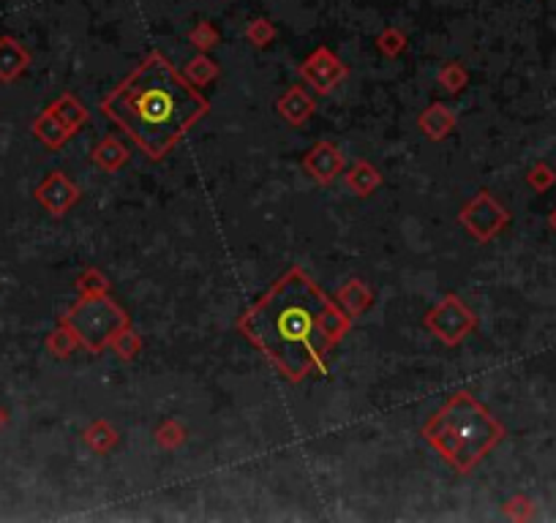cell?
<instances>
[{
    "instance_id": "6da1fadb",
    "label": "cell",
    "mask_w": 556,
    "mask_h": 523,
    "mask_svg": "<svg viewBox=\"0 0 556 523\" xmlns=\"http://www.w3.org/2000/svg\"><path fill=\"white\" fill-rule=\"evenodd\" d=\"M352 319L297 265L238 319L240 335L286 379L327 374V355L344 341Z\"/></svg>"
},
{
    "instance_id": "7a4b0ae2",
    "label": "cell",
    "mask_w": 556,
    "mask_h": 523,
    "mask_svg": "<svg viewBox=\"0 0 556 523\" xmlns=\"http://www.w3.org/2000/svg\"><path fill=\"white\" fill-rule=\"evenodd\" d=\"M101 112L132 137L150 161H161L210 112V101L161 52H150L115 91Z\"/></svg>"
},
{
    "instance_id": "3957f363",
    "label": "cell",
    "mask_w": 556,
    "mask_h": 523,
    "mask_svg": "<svg viewBox=\"0 0 556 523\" xmlns=\"http://www.w3.org/2000/svg\"><path fill=\"white\" fill-rule=\"evenodd\" d=\"M504 433V425L466 390L453 392L423 425L425 445L458 474H472Z\"/></svg>"
},
{
    "instance_id": "277c9868",
    "label": "cell",
    "mask_w": 556,
    "mask_h": 523,
    "mask_svg": "<svg viewBox=\"0 0 556 523\" xmlns=\"http://www.w3.org/2000/svg\"><path fill=\"white\" fill-rule=\"evenodd\" d=\"M63 322L74 330L79 346L88 349L91 355L109 349L115 335L132 325L125 309H120L109 294H79V300L63 314Z\"/></svg>"
},
{
    "instance_id": "5b68a950",
    "label": "cell",
    "mask_w": 556,
    "mask_h": 523,
    "mask_svg": "<svg viewBox=\"0 0 556 523\" xmlns=\"http://www.w3.org/2000/svg\"><path fill=\"white\" fill-rule=\"evenodd\" d=\"M423 327L434 333L445 346H461L478 330V314L458 294L450 292L423 317Z\"/></svg>"
},
{
    "instance_id": "8992f818",
    "label": "cell",
    "mask_w": 556,
    "mask_h": 523,
    "mask_svg": "<svg viewBox=\"0 0 556 523\" xmlns=\"http://www.w3.org/2000/svg\"><path fill=\"white\" fill-rule=\"evenodd\" d=\"M458 224L478 243H491L510 224V210L488 189H483L463 202V207L458 210Z\"/></svg>"
},
{
    "instance_id": "52a82bcc",
    "label": "cell",
    "mask_w": 556,
    "mask_h": 523,
    "mask_svg": "<svg viewBox=\"0 0 556 523\" xmlns=\"http://www.w3.org/2000/svg\"><path fill=\"white\" fill-rule=\"evenodd\" d=\"M297 74H301V79L314 93L327 96L350 76V66L344 60H338L327 47H317L301 66H297Z\"/></svg>"
},
{
    "instance_id": "ba28073f",
    "label": "cell",
    "mask_w": 556,
    "mask_h": 523,
    "mask_svg": "<svg viewBox=\"0 0 556 523\" xmlns=\"http://www.w3.org/2000/svg\"><path fill=\"white\" fill-rule=\"evenodd\" d=\"M303 169L311 174V178L319 186H330L335 183L347 169V156L338 150V145L333 142H317L306 156H303Z\"/></svg>"
},
{
    "instance_id": "9c48e42d",
    "label": "cell",
    "mask_w": 556,
    "mask_h": 523,
    "mask_svg": "<svg viewBox=\"0 0 556 523\" xmlns=\"http://www.w3.org/2000/svg\"><path fill=\"white\" fill-rule=\"evenodd\" d=\"M36 199L52 215H66L82 199V191L66 172H50L47 181L36 189Z\"/></svg>"
},
{
    "instance_id": "30bf717a",
    "label": "cell",
    "mask_w": 556,
    "mask_h": 523,
    "mask_svg": "<svg viewBox=\"0 0 556 523\" xmlns=\"http://www.w3.org/2000/svg\"><path fill=\"white\" fill-rule=\"evenodd\" d=\"M276 112L289 123V125H303L311 120V115L317 112V101L314 96L306 91L303 84H292L278 96L276 101Z\"/></svg>"
},
{
    "instance_id": "8fae6325",
    "label": "cell",
    "mask_w": 556,
    "mask_h": 523,
    "mask_svg": "<svg viewBox=\"0 0 556 523\" xmlns=\"http://www.w3.org/2000/svg\"><path fill=\"white\" fill-rule=\"evenodd\" d=\"M455 125H458L455 112H453L447 104H442V101L429 104V107H425V109L417 115V128L423 131V137H425V140H431V142L447 140V137L453 134V131H455Z\"/></svg>"
},
{
    "instance_id": "7c38bea8",
    "label": "cell",
    "mask_w": 556,
    "mask_h": 523,
    "mask_svg": "<svg viewBox=\"0 0 556 523\" xmlns=\"http://www.w3.org/2000/svg\"><path fill=\"white\" fill-rule=\"evenodd\" d=\"M335 302L341 305V311H344L350 319H358L374 305V289L360 278H350V281H344V286L338 289Z\"/></svg>"
},
{
    "instance_id": "4fadbf2b",
    "label": "cell",
    "mask_w": 556,
    "mask_h": 523,
    "mask_svg": "<svg viewBox=\"0 0 556 523\" xmlns=\"http://www.w3.org/2000/svg\"><path fill=\"white\" fill-rule=\"evenodd\" d=\"M341 178H344L347 189H350L355 197H360V199L376 194V191L382 189V183H384L382 172H379L371 161H363V158H358L350 169H344V174H341Z\"/></svg>"
},
{
    "instance_id": "5bb4252c",
    "label": "cell",
    "mask_w": 556,
    "mask_h": 523,
    "mask_svg": "<svg viewBox=\"0 0 556 523\" xmlns=\"http://www.w3.org/2000/svg\"><path fill=\"white\" fill-rule=\"evenodd\" d=\"M28 66H30V52L22 47V44L12 36L0 38V79L14 82L17 76L25 74Z\"/></svg>"
},
{
    "instance_id": "9a60e30c",
    "label": "cell",
    "mask_w": 556,
    "mask_h": 523,
    "mask_svg": "<svg viewBox=\"0 0 556 523\" xmlns=\"http://www.w3.org/2000/svg\"><path fill=\"white\" fill-rule=\"evenodd\" d=\"M33 134H36V140H41L47 148H52V150H58V148H63L68 140H74V134H71V131L55 117V112H52L50 107L33 120Z\"/></svg>"
},
{
    "instance_id": "2e32d148",
    "label": "cell",
    "mask_w": 556,
    "mask_h": 523,
    "mask_svg": "<svg viewBox=\"0 0 556 523\" xmlns=\"http://www.w3.org/2000/svg\"><path fill=\"white\" fill-rule=\"evenodd\" d=\"M82 442L88 445L96 455H107L120 445V433L109 420H93L88 428L82 430Z\"/></svg>"
},
{
    "instance_id": "e0dca14e",
    "label": "cell",
    "mask_w": 556,
    "mask_h": 523,
    "mask_svg": "<svg viewBox=\"0 0 556 523\" xmlns=\"http://www.w3.org/2000/svg\"><path fill=\"white\" fill-rule=\"evenodd\" d=\"M50 109L55 112V117L71 131V134L77 137V131L88 123V107H85L74 93H63L58 101L50 104Z\"/></svg>"
},
{
    "instance_id": "ac0fdd59",
    "label": "cell",
    "mask_w": 556,
    "mask_h": 523,
    "mask_svg": "<svg viewBox=\"0 0 556 523\" xmlns=\"http://www.w3.org/2000/svg\"><path fill=\"white\" fill-rule=\"evenodd\" d=\"M91 158H93V164H96L99 169H104V172H117V169H123V166L128 164V148H125L117 137H104V140L93 148Z\"/></svg>"
},
{
    "instance_id": "d6986e66",
    "label": "cell",
    "mask_w": 556,
    "mask_h": 523,
    "mask_svg": "<svg viewBox=\"0 0 556 523\" xmlns=\"http://www.w3.org/2000/svg\"><path fill=\"white\" fill-rule=\"evenodd\" d=\"M153 439H156V445H158L161 450H169V453H173V450H181V447L186 445L189 430H186V425H183L181 420L166 417V420H161V422L156 425Z\"/></svg>"
},
{
    "instance_id": "ffe728a7",
    "label": "cell",
    "mask_w": 556,
    "mask_h": 523,
    "mask_svg": "<svg viewBox=\"0 0 556 523\" xmlns=\"http://www.w3.org/2000/svg\"><path fill=\"white\" fill-rule=\"evenodd\" d=\"M79 349V338L74 335V330L66 325V322H60L50 335H47V352L52 355V358H58V360H68L74 352Z\"/></svg>"
},
{
    "instance_id": "44dd1931",
    "label": "cell",
    "mask_w": 556,
    "mask_h": 523,
    "mask_svg": "<svg viewBox=\"0 0 556 523\" xmlns=\"http://www.w3.org/2000/svg\"><path fill=\"white\" fill-rule=\"evenodd\" d=\"M183 76H186L194 87H205V84H210L213 79L219 76V63L213 60V58H207L205 52H199L197 58H191V60L186 63Z\"/></svg>"
},
{
    "instance_id": "7402d4cb",
    "label": "cell",
    "mask_w": 556,
    "mask_h": 523,
    "mask_svg": "<svg viewBox=\"0 0 556 523\" xmlns=\"http://www.w3.org/2000/svg\"><path fill=\"white\" fill-rule=\"evenodd\" d=\"M109 349L117 355V360L132 363V360H137L140 352H142V335H140L132 325H128L125 330H120V333L115 335V341L109 343Z\"/></svg>"
},
{
    "instance_id": "603a6c76",
    "label": "cell",
    "mask_w": 556,
    "mask_h": 523,
    "mask_svg": "<svg viewBox=\"0 0 556 523\" xmlns=\"http://www.w3.org/2000/svg\"><path fill=\"white\" fill-rule=\"evenodd\" d=\"M437 82H439L442 91H447V93H461L463 87L469 84V71L463 68V63L450 60V63H445V66L439 68Z\"/></svg>"
},
{
    "instance_id": "cb8c5ba5",
    "label": "cell",
    "mask_w": 556,
    "mask_h": 523,
    "mask_svg": "<svg viewBox=\"0 0 556 523\" xmlns=\"http://www.w3.org/2000/svg\"><path fill=\"white\" fill-rule=\"evenodd\" d=\"M407 44H409V38L401 28H384L376 36V47L384 58H399L407 50Z\"/></svg>"
},
{
    "instance_id": "d4e9b609",
    "label": "cell",
    "mask_w": 556,
    "mask_h": 523,
    "mask_svg": "<svg viewBox=\"0 0 556 523\" xmlns=\"http://www.w3.org/2000/svg\"><path fill=\"white\" fill-rule=\"evenodd\" d=\"M527 183H529L532 191L545 194L548 189L556 186V169H553L548 161H537V164H532V166L527 169Z\"/></svg>"
},
{
    "instance_id": "484cf974",
    "label": "cell",
    "mask_w": 556,
    "mask_h": 523,
    "mask_svg": "<svg viewBox=\"0 0 556 523\" xmlns=\"http://www.w3.org/2000/svg\"><path fill=\"white\" fill-rule=\"evenodd\" d=\"M276 25L270 22V20H265V17H256V20H251L248 22V28H246V38H248V44H254L256 50H265L268 44L276 38Z\"/></svg>"
},
{
    "instance_id": "4316f807",
    "label": "cell",
    "mask_w": 556,
    "mask_h": 523,
    "mask_svg": "<svg viewBox=\"0 0 556 523\" xmlns=\"http://www.w3.org/2000/svg\"><path fill=\"white\" fill-rule=\"evenodd\" d=\"M189 41L194 44V47H197L199 52H207V50H213V47H216V44L222 41V36H219L216 25L207 22V20H202V22H197V25L189 30Z\"/></svg>"
},
{
    "instance_id": "83f0119b",
    "label": "cell",
    "mask_w": 556,
    "mask_h": 523,
    "mask_svg": "<svg viewBox=\"0 0 556 523\" xmlns=\"http://www.w3.org/2000/svg\"><path fill=\"white\" fill-rule=\"evenodd\" d=\"M77 292L82 297H88V294H107L109 292V278L99 268H88V270H85L77 278Z\"/></svg>"
},
{
    "instance_id": "f1b7e54d",
    "label": "cell",
    "mask_w": 556,
    "mask_h": 523,
    "mask_svg": "<svg viewBox=\"0 0 556 523\" xmlns=\"http://www.w3.org/2000/svg\"><path fill=\"white\" fill-rule=\"evenodd\" d=\"M502 512H504V518H510V520L524 523V520H532V518H535V502H532L529 496H524V494H516V496H510V499L502 504Z\"/></svg>"
},
{
    "instance_id": "f546056e",
    "label": "cell",
    "mask_w": 556,
    "mask_h": 523,
    "mask_svg": "<svg viewBox=\"0 0 556 523\" xmlns=\"http://www.w3.org/2000/svg\"><path fill=\"white\" fill-rule=\"evenodd\" d=\"M548 227L556 232V207H553V210H551V215H548Z\"/></svg>"
},
{
    "instance_id": "4dcf8cb0",
    "label": "cell",
    "mask_w": 556,
    "mask_h": 523,
    "mask_svg": "<svg viewBox=\"0 0 556 523\" xmlns=\"http://www.w3.org/2000/svg\"><path fill=\"white\" fill-rule=\"evenodd\" d=\"M6 420H9V417H6V412H4V409H0V428H4V425H6Z\"/></svg>"
}]
</instances>
